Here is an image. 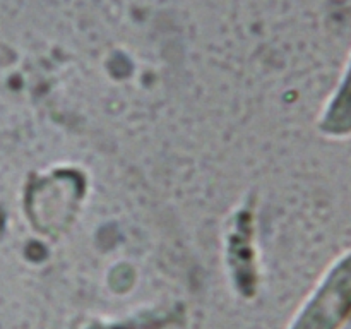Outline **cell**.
<instances>
[{"instance_id": "1", "label": "cell", "mask_w": 351, "mask_h": 329, "mask_svg": "<svg viewBox=\"0 0 351 329\" xmlns=\"http://www.w3.org/2000/svg\"><path fill=\"white\" fill-rule=\"evenodd\" d=\"M351 304V257L339 264L293 329H332Z\"/></svg>"}]
</instances>
